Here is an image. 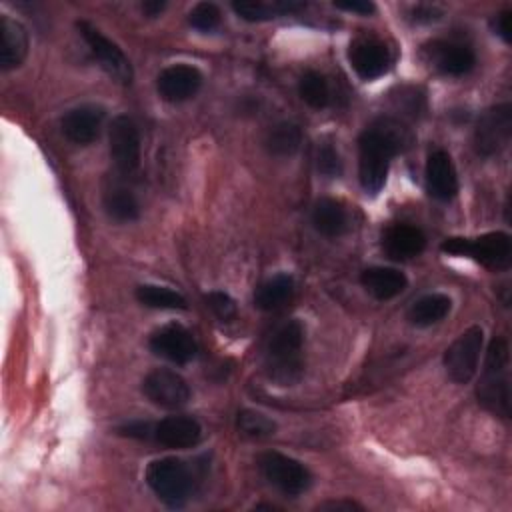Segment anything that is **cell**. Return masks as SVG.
Instances as JSON below:
<instances>
[{
    "label": "cell",
    "mask_w": 512,
    "mask_h": 512,
    "mask_svg": "<svg viewBox=\"0 0 512 512\" xmlns=\"http://www.w3.org/2000/svg\"><path fill=\"white\" fill-rule=\"evenodd\" d=\"M402 148L398 128L386 124L366 128L358 138V176L368 194H378L386 182L390 160Z\"/></svg>",
    "instance_id": "6da1fadb"
},
{
    "label": "cell",
    "mask_w": 512,
    "mask_h": 512,
    "mask_svg": "<svg viewBox=\"0 0 512 512\" xmlns=\"http://www.w3.org/2000/svg\"><path fill=\"white\" fill-rule=\"evenodd\" d=\"M476 396L492 414L510 418V346L502 336H494L488 344Z\"/></svg>",
    "instance_id": "7a4b0ae2"
},
{
    "label": "cell",
    "mask_w": 512,
    "mask_h": 512,
    "mask_svg": "<svg viewBox=\"0 0 512 512\" xmlns=\"http://www.w3.org/2000/svg\"><path fill=\"white\" fill-rule=\"evenodd\" d=\"M304 326L298 320L284 322L270 338L264 368L278 386H294L304 372Z\"/></svg>",
    "instance_id": "3957f363"
},
{
    "label": "cell",
    "mask_w": 512,
    "mask_h": 512,
    "mask_svg": "<svg viewBox=\"0 0 512 512\" xmlns=\"http://www.w3.org/2000/svg\"><path fill=\"white\" fill-rule=\"evenodd\" d=\"M442 252L452 256H468L488 270H508L512 264V240L506 232H486L476 238H446Z\"/></svg>",
    "instance_id": "277c9868"
},
{
    "label": "cell",
    "mask_w": 512,
    "mask_h": 512,
    "mask_svg": "<svg viewBox=\"0 0 512 512\" xmlns=\"http://www.w3.org/2000/svg\"><path fill=\"white\" fill-rule=\"evenodd\" d=\"M146 484L168 508H182L192 492V472L180 458H158L146 468Z\"/></svg>",
    "instance_id": "5b68a950"
},
{
    "label": "cell",
    "mask_w": 512,
    "mask_h": 512,
    "mask_svg": "<svg viewBox=\"0 0 512 512\" xmlns=\"http://www.w3.org/2000/svg\"><path fill=\"white\" fill-rule=\"evenodd\" d=\"M258 468L262 476L286 496H300L312 484V474L300 460L276 450L262 452L258 456Z\"/></svg>",
    "instance_id": "8992f818"
},
{
    "label": "cell",
    "mask_w": 512,
    "mask_h": 512,
    "mask_svg": "<svg viewBox=\"0 0 512 512\" xmlns=\"http://www.w3.org/2000/svg\"><path fill=\"white\" fill-rule=\"evenodd\" d=\"M482 344H484L482 328L470 326L446 348L444 368L452 382L468 384L476 376Z\"/></svg>",
    "instance_id": "52a82bcc"
},
{
    "label": "cell",
    "mask_w": 512,
    "mask_h": 512,
    "mask_svg": "<svg viewBox=\"0 0 512 512\" xmlns=\"http://www.w3.org/2000/svg\"><path fill=\"white\" fill-rule=\"evenodd\" d=\"M76 28L82 36V40L86 42V46L90 48L92 56L100 62V66L104 68V72L116 80L118 84H132L134 72H132V64L126 58V54L120 50L118 44H114L110 38H106L96 26H92L86 20L76 22Z\"/></svg>",
    "instance_id": "ba28073f"
},
{
    "label": "cell",
    "mask_w": 512,
    "mask_h": 512,
    "mask_svg": "<svg viewBox=\"0 0 512 512\" xmlns=\"http://www.w3.org/2000/svg\"><path fill=\"white\" fill-rule=\"evenodd\" d=\"M144 396L158 408L178 410L190 400V386L176 370L154 368L142 380Z\"/></svg>",
    "instance_id": "9c48e42d"
},
{
    "label": "cell",
    "mask_w": 512,
    "mask_h": 512,
    "mask_svg": "<svg viewBox=\"0 0 512 512\" xmlns=\"http://www.w3.org/2000/svg\"><path fill=\"white\" fill-rule=\"evenodd\" d=\"M512 134V108L510 104H498L488 108L474 130V146L476 152L482 156L500 154Z\"/></svg>",
    "instance_id": "30bf717a"
},
{
    "label": "cell",
    "mask_w": 512,
    "mask_h": 512,
    "mask_svg": "<svg viewBox=\"0 0 512 512\" xmlns=\"http://www.w3.org/2000/svg\"><path fill=\"white\" fill-rule=\"evenodd\" d=\"M110 156L114 160V166L120 174L130 176L140 168V132L136 122L126 116L120 114L112 120L110 124Z\"/></svg>",
    "instance_id": "8fae6325"
},
{
    "label": "cell",
    "mask_w": 512,
    "mask_h": 512,
    "mask_svg": "<svg viewBox=\"0 0 512 512\" xmlns=\"http://www.w3.org/2000/svg\"><path fill=\"white\" fill-rule=\"evenodd\" d=\"M148 344L156 356H162L174 364H188L198 352L192 332L178 322H170L154 330Z\"/></svg>",
    "instance_id": "7c38bea8"
},
{
    "label": "cell",
    "mask_w": 512,
    "mask_h": 512,
    "mask_svg": "<svg viewBox=\"0 0 512 512\" xmlns=\"http://www.w3.org/2000/svg\"><path fill=\"white\" fill-rule=\"evenodd\" d=\"M202 86V74L190 64H172L158 74L156 90L166 102H184L192 98Z\"/></svg>",
    "instance_id": "4fadbf2b"
},
{
    "label": "cell",
    "mask_w": 512,
    "mask_h": 512,
    "mask_svg": "<svg viewBox=\"0 0 512 512\" xmlns=\"http://www.w3.org/2000/svg\"><path fill=\"white\" fill-rule=\"evenodd\" d=\"M348 60L362 80L380 78L390 66V52L384 42L374 38H360L350 44Z\"/></svg>",
    "instance_id": "5bb4252c"
},
{
    "label": "cell",
    "mask_w": 512,
    "mask_h": 512,
    "mask_svg": "<svg viewBox=\"0 0 512 512\" xmlns=\"http://www.w3.org/2000/svg\"><path fill=\"white\" fill-rule=\"evenodd\" d=\"M152 438L166 448L184 450V448H192L200 442L202 426L192 416H182V414L166 416L158 424H154Z\"/></svg>",
    "instance_id": "9a60e30c"
},
{
    "label": "cell",
    "mask_w": 512,
    "mask_h": 512,
    "mask_svg": "<svg viewBox=\"0 0 512 512\" xmlns=\"http://www.w3.org/2000/svg\"><path fill=\"white\" fill-rule=\"evenodd\" d=\"M426 186L436 200H452L458 192V174L448 152L436 148L426 158Z\"/></svg>",
    "instance_id": "2e32d148"
},
{
    "label": "cell",
    "mask_w": 512,
    "mask_h": 512,
    "mask_svg": "<svg viewBox=\"0 0 512 512\" xmlns=\"http://www.w3.org/2000/svg\"><path fill=\"white\" fill-rule=\"evenodd\" d=\"M102 120H104V110L102 108L92 106V104H84V106L68 110L62 116L60 126H62L64 136L72 144L86 146V144H92L98 138L100 128H102Z\"/></svg>",
    "instance_id": "e0dca14e"
},
{
    "label": "cell",
    "mask_w": 512,
    "mask_h": 512,
    "mask_svg": "<svg viewBox=\"0 0 512 512\" xmlns=\"http://www.w3.org/2000/svg\"><path fill=\"white\" fill-rule=\"evenodd\" d=\"M426 50L430 54V62L446 76H464L476 64L474 52L466 44L436 40Z\"/></svg>",
    "instance_id": "ac0fdd59"
},
{
    "label": "cell",
    "mask_w": 512,
    "mask_h": 512,
    "mask_svg": "<svg viewBox=\"0 0 512 512\" xmlns=\"http://www.w3.org/2000/svg\"><path fill=\"white\" fill-rule=\"evenodd\" d=\"M382 246L392 260H410L422 254L426 248V236L418 226L412 224H392L382 236Z\"/></svg>",
    "instance_id": "d6986e66"
},
{
    "label": "cell",
    "mask_w": 512,
    "mask_h": 512,
    "mask_svg": "<svg viewBox=\"0 0 512 512\" xmlns=\"http://www.w3.org/2000/svg\"><path fill=\"white\" fill-rule=\"evenodd\" d=\"M28 56V32L26 28L6 16L0 14V68L12 70L18 68Z\"/></svg>",
    "instance_id": "ffe728a7"
},
{
    "label": "cell",
    "mask_w": 512,
    "mask_h": 512,
    "mask_svg": "<svg viewBox=\"0 0 512 512\" xmlns=\"http://www.w3.org/2000/svg\"><path fill=\"white\" fill-rule=\"evenodd\" d=\"M360 282L366 288V292L372 294L376 300H392L398 294H402L408 286V278L400 270L388 266L366 268L360 274Z\"/></svg>",
    "instance_id": "44dd1931"
},
{
    "label": "cell",
    "mask_w": 512,
    "mask_h": 512,
    "mask_svg": "<svg viewBox=\"0 0 512 512\" xmlns=\"http://www.w3.org/2000/svg\"><path fill=\"white\" fill-rule=\"evenodd\" d=\"M306 4L296 0H274V2H262V0H240L232 2V10L246 22H264L272 20L276 16L294 14L304 10Z\"/></svg>",
    "instance_id": "7402d4cb"
},
{
    "label": "cell",
    "mask_w": 512,
    "mask_h": 512,
    "mask_svg": "<svg viewBox=\"0 0 512 512\" xmlns=\"http://www.w3.org/2000/svg\"><path fill=\"white\" fill-rule=\"evenodd\" d=\"M314 228L326 238H338L348 230V214L334 198H320L312 210Z\"/></svg>",
    "instance_id": "603a6c76"
},
{
    "label": "cell",
    "mask_w": 512,
    "mask_h": 512,
    "mask_svg": "<svg viewBox=\"0 0 512 512\" xmlns=\"http://www.w3.org/2000/svg\"><path fill=\"white\" fill-rule=\"evenodd\" d=\"M294 296V280L290 274H278L262 282L254 292L256 308L264 312H274L284 308Z\"/></svg>",
    "instance_id": "cb8c5ba5"
},
{
    "label": "cell",
    "mask_w": 512,
    "mask_h": 512,
    "mask_svg": "<svg viewBox=\"0 0 512 512\" xmlns=\"http://www.w3.org/2000/svg\"><path fill=\"white\" fill-rule=\"evenodd\" d=\"M104 210L114 222H134L140 216V204L132 190L122 184H112L104 192Z\"/></svg>",
    "instance_id": "d4e9b609"
},
{
    "label": "cell",
    "mask_w": 512,
    "mask_h": 512,
    "mask_svg": "<svg viewBox=\"0 0 512 512\" xmlns=\"http://www.w3.org/2000/svg\"><path fill=\"white\" fill-rule=\"evenodd\" d=\"M452 308V302L446 294H426L422 298H418L410 310H408V320L414 324V326H420V328H426V326H432L440 320H444L448 316Z\"/></svg>",
    "instance_id": "484cf974"
},
{
    "label": "cell",
    "mask_w": 512,
    "mask_h": 512,
    "mask_svg": "<svg viewBox=\"0 0 512 512\" xmlns=\"http://www.w3.org/2000/svg\"><path fill=\"white\" fill-rule=\"evenodd\" d=\"M300 144H302V130L294 122H280V124L272 126L264 138V146H266L268 154L278 156V158L294 156L298 152Z\"/></svg>",
    "instance_id": "4316f807"
},
{
    "label": "cell",
    "mask_w": 512,
    "mask_h": 512,
    "mask_svg": "<svg viewBox=\"0 0 512 512\" xmlns=\"http://www.w3.org/2000/svg\"><path fill=\"white\" fill-rule=\"evenodd\" d=\"M136 300L148 308H160V310H186L188 302L186 298L166 286L156 284H142L136 288Z\"/></svg>",
    "instance_id": "83f0119b"
},
{
    "label": "cell",
    "mask_w": 512,
    "mask_h": 512,
    "mask_svg": "<svg viewBox=\"0 0 512 512\" xmlns=\"http://www.w3.org/2000/svg\"><path fill=\"white\" fill-rule=\"evenodd\" d=\"M298 94L310 108H326L330 102V86L328 80L314 70H308L302 74L298 82Z\"/></svg>",
    "instance_id": "f1b7e54d"
},
{
    "label": "cell",
    "mask_w": 512,
    "mask_h": 512,
    "mask_svg": "<svg viewBox=\"0 0 512 512\" xmlns=\"http://www.w3.org/2000/svg\"><path fill=\"white\" fill-rule=\"evenodd\" d=\"M236 428L244 438L264 440L276 432V422L256 410H240L236 416Z\"/></svg>",
    "instance_id": "f546056e"
},
{
    "label": "cell",
    "mask_w": 512,
    "mask_h": 512,
    "mask_svg": "<svg viewBox=\"0 0 512 512\" xmlns=\"http://www.w3.org/2000/svg\"><path fill=\"white\" fill-rule=\"evenodd\" d=\"M188 22L200 32H212L220 24V8L214 2H198L188 14Z\"/></svg>",
    "instance_id": "4dcf8cb0"
},
{
    "label": "cell",
    "mask_w": 512,
    "mask_h": 512,
    "mask_svg": "<svg viewBox=\"0 0 512 512\" xmlns=\"http://www.w3.org/2000/svg\"><path fill=\"white\" fill-rule=\"evenodd\" d=\"M206 300V306L222 320V322H230L236 318V302L232 300V296H228L226 292H220V290H214V292H208L204 296Z\"/></svg>",
    "instance_id": "1f68e13d"
},
{
    "label": "cell",
    "mask_w": 512,
    "mask_h": 512,
    "mask_svg": "<svg viewBox=\"0 0 512 512\" xmlns=\"http://www.w3.org/2000/svg\"><path fill=\"white\" fill-rule=\"evenodd\" d=\"M316 166H318V172L328 176V178H334V176H340L342 172V160L336 152V148L332 144H322L318 148V156H316Z\"/></svg>",
    "instance_id": "d6a6232c"
},
{
    "label": "cell",
    "mask_w": 512,
    "mask_h": 512,
    "mask_svg": "<svg viewBox=\"0 0 512 512\" xmlns=\"http://www.w3.org/2000/svg\"><path fill=\"white\" fill-rule=\"evenodd\" d=\"M118 432L122 436H128V438H138V440H146L152 436L154 432V426L150 422H142V420H134V422H128L124 426L118 428Z\"/></svg>",
    "instance_id": "836d02e7"
},
{
    "label": "cell",
    "mask_w": 512,
    "mask_h": 512,
    "mask_svg": "<svg viewBox=\"0 0 512 512\" xmlns=\"http://www.w3.org/2000/svg\"><path fill=\"white\" fill-rule=\"evenodd\" d=\"M334 6L338 10L354 12V14H360V16H368V14L376 12V6L368 0H338V2H334Z\"/></svg>",
    "instance_id": "e575fe53"
},
{
    "label": "cell",
    "mask_w": 512,
    "mask_h": 512,
    "mask_svg": "<svg viewBox=\"0 0 512 512\" xmlns=\"http://www.w3.org/2000/svg\"><path fill=\"white\" fill-rule=\"evenodd\" d=\"M510 16H512V12L510 10H502L500 14H496V18L492 20V26H494V30H496V34L508 44L510 40H512V28H510Z\"/></svg>",
    "instance_id": "d590c367"
},
{
    "label": "cell",
    "mask_w": 512,
    "mask_h": 512,
    "mask_svg": "<svg viewBox=\"0 0 512 512\" xmlns=\"http://www.w3.org/2000/svg\"><path fill=\"white\" fill-rule=\"evenodd\" d=\"M318 510H326V512H352V510H362V506L352 502V500H330V502L320 504Z\"/></svg>",
    "instance_id": "8d00e7d4"
},
{
    "label": "cell",
    "mask_w": 512,
    "mask_h": 512,
    "mask_svg": "<svg viewBox=\"0 0 512 512\" xmlns=\"http://www.w3.org/2000/svg\"><path fill=\"white\" fill-rule=\"evenodd\" d=\"M414 20L416 22H432L440 18V10H436L434 6H416L414 8Z\"/></svg>",
    "instance_id": "74e56055"
},
{
    "label": "cell",
    "mask_w": 512,
    "mask_h": 512,
    "mask_svg": "<svg viewBox=\"0 0 512 512\" xmlns=\"http://www.w3.org/2000/svg\"><path fill=\"white\" fill-rule=\"evenodd\" d=\"M166 8V2L164 0H146L142 2V12L148 16V18H156L160 16V12Z\"/></svg>",
    "instance_id": "f35d334b"
}]
</instances>
